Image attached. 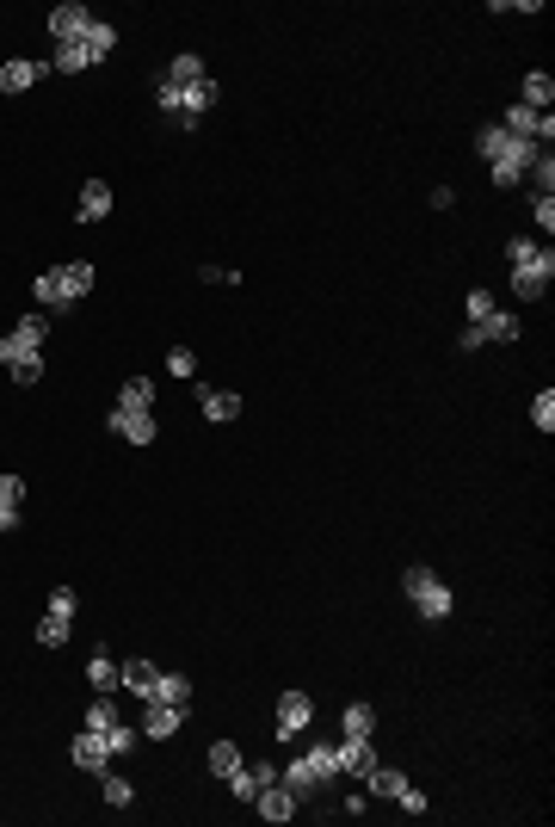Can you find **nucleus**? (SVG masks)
I'll return each instance as SVG.
<instances>
[{"instance_id": "obj_14", "label": "nucleus", "mask_w": 555, "mask_h": 827, "mask_svg": "<svg viewBox=\"0 0 555 827\" xmlns=\"http://www.w3.org/2000/svg\"><path fill=\"white\" fill-rule=\"evenodd\" d=\"M278 784L290 790L296 803H315V797H321V778H315V766H309V753H303V760H290V766H278Z\"/></svg>"}, {"instance_id": "obj_20", "label": "nucleus", "mask_w": 555, "mask_h": 827, "mask_svg": "<svg viewBox=\"0 0 555 827\" xmlns=\"http://www.w3.org/2000/svg\"><path fill=\"white\" fill-rule=\"evenodd\" d=\"M192 698H198V686L185 673H161V686H155V698L148 704H173V710H192Z\"/></svg>"}, {"instance_id": "obj_35", "label": "nucleus", "mask_w": 555, "mask_h": 827, "mask_svg": "<svg viewBox=\"0 0 555 827\" xmlns=\"http://www.w3.org/2000/svg\"><path fill=\"white\" fill-rule=\"evenodd\" d=\"M531 426L549 439L555 433V389H537V402H531Z\"/></svg>"}, {"instance_id": "obj_31", "label": "nucleus", "mask_w": 555, "mask_h": 827, "mask_svg": "<svg viewBox=\"0 0 555 827\" xmlns=\"http://www.w3.org/2000/svg\"><path fill=\"white\" fill-rule=\"evenodd\" d=\"M340 735H377V704H346Z\"/></svg>"}, {"instance_id": "obj_37", "label": "nucleus", "mask_w": 555, "mask_h": 827, "mask_svg": "<svg viewBox=\"0 0 555 827\" xmlns=\"http://www.w3.org/2000/svg\"><path fill=\"white\" fill-rule=\"evenodd\" d=\"M7 371H13V383H25V389H31L37 377H44V352H25V358H13Z\"/></svg>"}, {"instance_id": "obj_27", "label": "nucleus", "mask_w": 555, "mask_h": 827, "mask_svg": "<svg viewBox=\"0 0 555 827\" xmlns=\"http://www.w3.org/2000/svg\"><path fill=\"white\" fill-rule=\"evenodd\" d=\"M204 75H210L204 56L185 50V56H173V62H167V75H161V81H167V87H192V81H204Z\"/></svg>"}, {"instance_id": "obj_43", "label": "nucleus", "mask_w": 555, "mask_h": 827, "mask_svg": "<svg viewBox=\"0 0 555 827\" xmlns=\"http://www.w3.org/2000/svg\"><path fill=\"white\" fill-rule=\"evenodd\" d=\"M50 611H56V618H74V611H81V593H74V587H56V593H50Z\"/></svg>"}, {"instance_id": "obj_10", "label": "nucleus", "mask_w": 555, "mask_h": 827, "mask_svg": "<svg viewBox=\"0 0 555 827\" xmlns=\"http://www.w3.org/2000/svg\"><path fill=\"white\" fill-rule=\"evenodd\" d=\"M315 723V704H309V692H284L278 698V741H296Z\"/></svg>"}, {"instance_id": "obj_28", "label": "nucleus", "mask_w": 555, "mask_h": 827, "mask_svg": "<svg viewBox=\"0 0 555 827\" xmlns=\"http://www.w3.org/2000/svg\"><path fill=\"white\" fill-rule=\"evenodd\" d=\"M99 797H105L111 809H130V803H136V784H130L124 772H111V766H105V772H99Z\"/></svg>"}, {"instance_id": "obj_21", "label": "nucleus", "mask_w": 555, "mask_h": 827, "mask_svg": "<svg viewBox=\"0 0 555 827\" xmlns=\"http://www.w3.org/2000/svg\"><path fill=\"white\" fill-rule=\"evenodd\" d=\"M111 50H118V25H105V19H93V31L81 38V56H87V68H99Z\"/></svg>"}, {"instance_id": "obj_6", "label": "nucleus", "mask_w": 555, "mask_h": 827, "mask_svg": "<svg viewBox=\"0 0 555 827\" xmlns=\"http://www.w3.org/2000/svg\"><path fill=\"white\" fill-rule=\"evenodd\" d=\"M494 124H500L506 136H518V142H537V149H549V136H555V118H549V112H531V105H506Z\"/></svg>"}, {"instance_id": "obj_38", "label": "nucleus", "mask_w": 555, "mask_h": 827, "mask_svg": "<svg viewBox=\"0 0 555 827\" xmlns=\"http://www.w3.org/2000/svg\"><path fill=\"white\" fill-rule=\"evenodd\" d=\"M463 315H469V321H488V315H494V291H488V284H475V291L463 297Z\"/></svg>"}, {"instance_id": "obj_18", "label": "nucleus", "mask_w": 555, "mask_h": 827, "mask_svg": "<svg viewBox=\"0 0 555 827\" xmlns=\"http://www.w3.org/2000/svg\"><path fill=\"white\" fill-rule=\"evenodd\" d=\"M469 328L481 334V346H488V340H500V346H512L518 334H525V321H518V315H506V309H494L488 321H469Z\"/></svg>"}, {"instance_id": "obj_44", "label": "nucleus", "mask_w": 555, "mask_h": 827, "mask_svg": "<svg viewBox=\"0 0 555 827\" xmlns=\"http://www.w3.org/2000/svg\"><path fill=\"white\" fill-rule=\"evenodd\" d=\"M537 247H543V241H531V235H512V241H506V260H512V266H525V260L537 254Z\"/></svg>"}, {"instance_id": "obj_45", "label": "nucleus", "mask_w": 555, "mask_h": 827, "mask_svg": "<svg viewBox=\"0 0 555 827\" xmlns=\"http://www.w3.org/2000/svg\"><path fill=\"white\" fill-rule=\"evenodd\" d=\"M198 278H204V284H241L235 266H198Z\"/></svg>"}, {"instance_id": "obj_46", "label": "nucleus", "mask_w": 555, "mask_h": 827, "mask_svg": "<svg viewBox=\"0 0 555 827\" xmlns=\"http://www.w3.org/2000/svg\"><path fill=\"white\" fill-rule=\"evenodd\" d=\"M364 809H370V803H364V797H358V790H352V797H346L340 809H327V815H364Z\"/></svg>"}, {"instance_id": "obj_42", "label": "nucleus", "mask_w": 555, "mask_h": 827, "mask_svg": "<svg viewBox=\"0 0 555 827\" xmlns=\"http://www.w3.org/2000/svg\"><path fill=\"white\" fill-rule=\"evenodd\" d=\"M395 803H401V815H432V803H426V790H420V784H407Z\"/></svg>"}, {"instance_id": "obj_12", "label": "nucleus", "mask_w": 555, "mask_h": 827, "mask_svg": "<svg viewBox=\"0 0 555 827\" xmlns=\"http://www.w3.org/2000/svg\"><path fill=\"white\" fill-rule=\"evenodd\" d=\"M105 426H111L118 439H130V445H155V439H161L155 414H124V408H111V414H105Z\"/></svg>"}, {"instance_id": "obj_39", "label": "nucleus", "mask_w": 555, "mask_h": 827, "mask_svg": "<svg viewBox=\"0 0 555 827\" xmlns=\"http://www.w3.org/2000/svg\"><path fill=\"white\" fill-rule=\"evenodd\" d=\"M167 371L192 383V377H198V358H192V346H173V352H167Z\"/></svg>"}, {"instance_id": "obj_29", "label": "nucleus", "mask_w": 555, "mask_h": 827, "mask_svg": "<svg viewBox=\"0 0 555 827\" xmlns=\"http://www.w3.org/2000/svg\"><path fill=\"white\" fill-rule=\"evenodd\" d=\"M309 766H315L321 790H327L333 778H346V772H340V741H321V747H309Z\"/></svg>"}, {"instance_id": "obj_3", "label": "nucleus", "mask_w": 555, "mask_h": 827, "mask_svg": "<svg viewBox=\"0 0 555 827\" xmlns=\"http://www.w3.org/2000/svg\"><path fill=\"white\" fill-rule=\"evenodd\" d=\"M401 593H407V605H414L426 624H444V618H451V605H457L451 587H444V574L426 568V562H414V568L401 574Z\"/></svg>"}, {"instance_id": "obj_4", "label": "nucleus", "mask_w": 555, "mask_h": 827, "mask_svg": "<svg viewBox=\"0 0 555 827\" xmlns=\"http://www.w3.org/2000/svg\"><path fill=\"white\" fill-rule=\"evenodd\" d=\"M549 278H555V247L543 241L525 266H512V297H518V303H537V297L549 291Z\"/></svg>"}, {"instance_id": "obj_7", "label": "nucleus", "mask_w": 555, "mask_h": 827, "mask_svg": "<svg viewBox=\"0 0 555 827\" xmlns=\"http://www.w3.org/2000/svg\"><path fill=\"white\" fill-rule=\"evenodd\" d=\"M93 31V13L81 7V0H62V7H50V38L56 44H81Z\"/></svg>"}, {"instance_id": "obj_8", "label": "nucleus", "mask_w": 555, "mask_h": 827, "mask_svg": "<svg viewBox=\"0 0 555 827\" xmlns=\"http://www.w3.org/2000/svg\"><path fill=\"white\" fill-rule=\"evenodd\" d=\"M185 716H192V710H173V704H142L136 729H142V741H173V735L185 729Z\"/></svg>"}, {"instance_id": "obj_11", "label": "nucleus", "mask_w": 555, "mask_h": 827, "mask_svg": "<svg viewBox=\"0 0 555 827\" xmlns=\"http://www.w3.org/2000/svg\"><path fill=\"white\" fill-rule=\"evenodd\" d=\"M68 760L81 766V772H93V778H99V772L111 766V747H105V735H99V729H81V735L68 741Z\"/></svg>"}, {"instance_id": "obj_24", "label": "nucleus", "mask_w": 555, "mask_h": 827, "mask_svg": "<svg viewBox=\"0 0 555 827\" xmlns=\"http://www.w3.org/2000/svg\"><path fill=\"white\" fill-rule=\"evenodd\" d=\"M87 686H93V692H118V661H111V649H93V655H87Z\"/></svg>"}, {"instance_id": "obj_47", "label": "nucleus", "mask_w": 555, "mask_h": 827, "mask_svg": "<svg viewBox=\"0 0 555 827\" xmlns=\"http://www.w3.org/2000/svg\"><path fill=\"white\" fill-rule=\"evenodd\" d=\"M19 525V513H0V531H13Z\"/></svg>"}, {"instance_id": "obj_15", "label": "nucleus", "mask_w": 555, "mask_h": 827, "mask_svg": "<svg viewBox=\"0 0 555 827\" xmlns=\"http://www.w3.org/2000/svg\"><path fill=\"white\" fill-rule=\"evenodd\" d=\"M370 766H377V741H370V735H340V772L364 778Z\"/></svg>"}, {"instance_id": "obj_16", "label": "nucleus", "mask_w": 555, "mask_h": 827, "mask_svg": "<svg viewBox=\"0 0 555 827\" xmlns=\"http://www.w3.org/2000/svg\"><path fill=\"white\" fill-rule=\"evenodd\" d=\"M105 217H111V186L105 179H87L81 204H74V223H105Z\"/></svg>"}, {"instance_id": "obj_30", "label": "nucleus", "mask_w": 555, "mask_h": 827, "mask_svg": "<svg viewBox=\"0 0 555 827\" xmlns=\"http://www.w3.org/2000/svg\"><path fill=\"white\" fill-rule=\"evenodd\" d=\"M525 186H531V198H555V155L543 149L537 161H531V173H525Z\"/></svg>"}, {"instance_id": "obj_33", "label": "nucleus", "mask_w": 555, "mask_h": 827, "mask_svg": "<svg viewBox=\"0 0 555 827\" xmlns=\"http://www.w3.org/2000/svg\"><path fill=\"white\" fill-rule=\"evenodd\" d=\"M68 630H74V618H56V611H44V618H37V642H44V649H62Z\"/></svg>"}, {"instance_id": "obj_17", "label": "nucleus", "mask_w": 555, "mask_h": 827, "mask_svg": "<svg viewBox=\"0 0 555 827\" xmlns=\"http://www.w3.org/2000/svg\"><path fill=\"white\" fill-rule=\"evenodd\" d=\"M44 75H50L44 62H31V56H13L7 68H0V93H25V87H37Z\"/></svg>"}, {"instance_id": "obj_32", "label": "nucleus", "mask_w": 555, "mask_h": 827, "mask_svg": "<svg viewBox=\"0 0 555 827\" xmlns=\"http://www.w3.org/2000/svg\"><path fill=\"white\" fill-rule=\"evenodd\" d=\"M111 723H124V710H118V698H111V692H99V698L87 704V723H81V729H111Z\"/></svg>"}, {"instance_id": "obj_40", "label": "nucleus", "mask_w": 555, "mask_h": 827, "mask_svg": "<svg viewBox=\"0 0 555 827\" xmlns=\"http://www.w3.org/2000/svg\"><path fill=\"white\" fill-rule=\"evenodd\" d=\"M25 507V482L19 476H0V513H19Z\"/></svg>"}, {"instance_id": "obj_25", "label": "nucleus", "mask_w": 555, "mask_h": 827, "mask_svg": "<svg viewBox=\"0 0 555 827\" xmlns=\"http://www.w3.org/2000/svg\"><path fill=\"white\" fill-rule=\"evenodd\" d=\"M105 735V747H111V760H130V753L142 747V729L130 723V716H124V723H111V729H99Z\"/></svg>"}, {"instance_id": "obj_1", "label": "nucleus", "mask_w": 555, "mask_h": 827, "mask_svg": "<svg viewBox=\"0 0 555 827\" xmlns=\"http://www.w3.org/2000/svg\"><path fill=\"white\" fill-rule=\"evenodd\" d=\"M475 155L488 161V179L506 192V186H525V173H531V161H537L543 149H537V142L506 136L500 124H481V130H475Z\"/></svg>"}, {"instance_id": "obj_22", "label": "nucleus", "mask_w": 555, "mask_h": 827, "mask_svg": "<svg viewBox=\"0 0 555 827\" xmlns=\"http://www.w3.org/2000/svg\"><path fill=\"white\" fill-rule=\"evenodd\" d=\"M253 809L266 815V821H290V815H296V797H290L284 784H266V790H259V797H253Z\"/></svg>"}, {"instance_id": "obj_9", "label": "nucleus", "mask_w": 555, "mask_h": 827, "mask_svg": "<svg viewBox=\"0 0 555 827\" xmlns=\"http://www.w3.org/2000/svg\"><path fill=\"white\" fill-rule=\"evenodd\" d=\"M161 673H167V667H155L148 655H136V661H118V686L148 704V698H155V686H161Z\"/></svg>"}, {"instance_id": "obj_41", "label": "nucleus", "mask_w": 555, "mask_h": 827, "mask_svg": "<svg viewBox=\"0 0 555 827\" xmlns=\"http://www.w3.org/2000/svg\"><path fill=\"white\" fill-rule=\"evenodd\" d=\"M531 223L543 229V241L555 235V198H531Z\"/></svg>"}, {"instance_id": "obj_19", "label": "nucleus", "mask_w": 555, "mask_h": 827, "mask_svg": "<svg viewBox=\"0 0 555 827\" xmlns=\"http://www.w3.org/2000/svg\"><path fill=\"white\" fill-rule=\"evenodd\" d=\"M111 408H124V414H155V383L148 377H124V389H118V402Z\"/></svg>"}, {"instance_id": "obj_2", "label": "nucleus", "mask_w": 555, "mask_h": 827, "mask_svg": "<svg viewBox=\"0 0 555 827\" xmlns=\"http://www.w3.org/2000/svg\"><path fill=\"white\" fill-rule=\"evenodd\" d=\"M222 99V87H216V75H204V81H192V87H167V81H155V105L179 124V130H198V118L210 112V105Z\"/></svg>"}, {"instance_id": "obj_5", "label": "nucleus", "mask_w": 555, "mask_h": 827, "mask_svg": "<svg viewBox=\"0 0 555 827\" xmlns=\"http://www.w3.org/2000/svg\"><path fill=\"white\" fill-rule=\"evenodd\" d=\"M50 284H56V303L50 315H68L74 303H81L93 291V260H68V266H50Z\"/></svg>"}, {"instance_id": "obj_26", "label": "nucleus", "mask_w": 555, "mask_h": 827, "mask_svg": "<svg viewBox=\"0 0 555 827\" xmlns=\"http://www.w3.org/2000/svg\"><path fill=\"white\" fill-rule=\"evenodd\" d=\"M364 784H370V797H401V790H407V772H401V766H383V760H377V766L364 772Z\"/></svg>"}, {"instance_id": "obj_13", "label": "nucleus", "mask_w": 555, "mask_h": 827, "mask_svg": "<svg viewBox=\"0 0 555 827\" xmlns=\"http://www.w3.org/2000/svg\"><path fill=\"white\" fill-rule=\"evenodd\" d=\"M198 414H204L210 426H229V420L241 414V395H235V389H210V383H198Z\"/></svg>"}, {"instance_id": "obj_34", "label": "nucleus", "mask_w": 555, "mask_h": 827, "mask_svg": "<svg viewBox=\"0 0 555 827\" xmlns=\"http://www.w3.org/2000/svg\"><path fill=\"white\" fill-rule=\"evenodd\" d=\"M241 760H247V753H241L235 741H210V772H216V778H229Z\"/></svg>"}, {"instance_id": "obj_36", "label": "nucleus", "mask_w": 555, "mask_h": 827, "mask_svg": "<svg viewBox=\"0 0 555 827\" xmlns=\"http://www.w3.org/2000/svg\"><path fill=\"white\" fill-rule=\"evenodd\" d=\"M222 784H229V790H235V803H247V809H253V797H259V778L247 772V760H241V766H235L229 778H222Z\"/></svg>"}, {"instance_id": "obj_23", "label": "nucleus", "mask_w": 555, "mask_h": 827, "mask_svg": "<svg viewBox=\"0 0 555 827\" xmlns=\"http://www.w3.org/2000/svg\"><path fill=\"white\" fill-rule=\"evenodd\" d=\"M518 105H531V112H549V105H555V81L543 75V68H531V75H525V87H518Z\"/></svg>"}]
</instances>
